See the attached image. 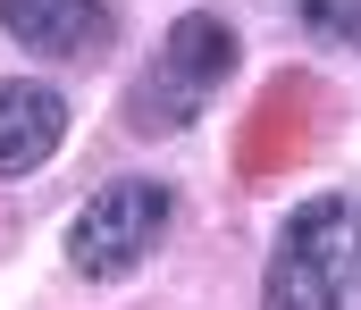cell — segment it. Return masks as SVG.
<instances>
[{
  "label": "cell",
  "mask_w": 361,
  "mask_h": 310,
  "mask_svg": "<svg viewBox=\"0 0 361 310\" xmlns=\"http://www.w3.org/2000/svg\"><path fill=\"white\" fill-rule=\"evenodd\" d=\"M361 285V202L319 193L286 218L261 277V310H345V294Z\"/></svg>",
  "instance_id": "cell-1"
},
{
  "label": "cell",
  "mask_w": 361,
  "mask_h": 310,
  "mask_svg": "<svg viewBox=\"0 0 361 310\" xmlns=\"http://www.w3.org/2000/svg\"><path fill=\"white\" fill-rule=\"evenodd\" d=\"M169 185H152V176H118V185H101L85 209H76V226H68V269L92 277V285H118V277H135L152 252H160V235H169Z\"/></svg>",
  "instance_id": "cell-2"
},
{
  "label": "cell",
  "mask_w": 361,
  "mask_h": 310,
  "mask_svg": "<svg viewBox=\"0 0 361 310\" xmlns=\"http://www.w3.org/2000/svg\"><path fill=\"white\" fill-rule=\"evenodd\" d=\"M0 34L42 59H92L109 51V0H0Z\"/></svg>",
  "instance_id": "cell-3"
},
{
  "label": "cell",
  "mask_w": 361,
  "mask_h": 310,
  "mask_svg": "<svg viewBox=\"0 0 361 310\" xmlns=\"http://www.w3.org/2000/svg\"><path fill=\"white\" fill-rule=\"evenodd\" d=\"M68 143V101L34 76H0V176H34Z\"/></svg>",
  "instance_id": "cell-4"
},
{
  "label": "cell",
  "mask_w": 361,
  "mask_h": 310,
  "mask_svg": "<svg viewBox=\"0 0 361 310\" xmlns=\"http://www.w3.org/2000/svg\"><path fill=\"white\" fill-rule=\"evenodd\" d=\"M160 67L210 101V84H227V67H235V34H227V17H210V8H185L177 25H169V42H160Z\"/></svg>",
  "instance_id": "cell-5"
},
{
  "label": "cell",
  "mask_w": 361,
  "mask_h": 310,
  "mask_svg": "<svg viewBox=\"0 0 361 310\" xmlns=\"http://www.w3.org/2000/svg\"><path fill=\"white\" fill-rule=\"evenodd\" d=\"M193 109H202V93H193V84H177V76L152 59V67L135 76V93H126V126H143V134H177Z\"/></svg>",
  "instance_id": "cell-6"
},
{
  "label": "cell",
  "mask_w": 361,
  "mask_h": 310,
  "mask_svg": "<svg viewBox=\"0 0 361 310\" xmlns=\"http://www.w3.org/2000/svg\"><path fill=\"white\" fill-rule=\"evenodd\" d=\"M302 17L336 42H361V0H302Z\"/></svg>",
  "instance_id": "cell-7"
}]
</instances>
